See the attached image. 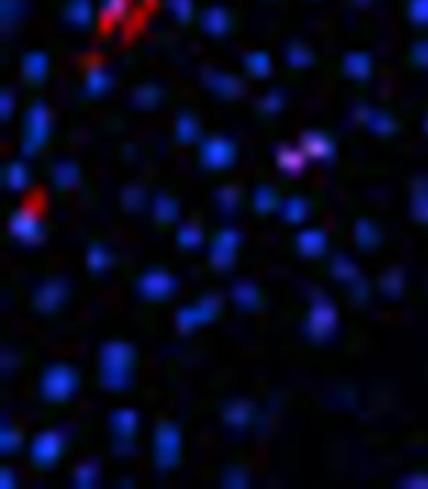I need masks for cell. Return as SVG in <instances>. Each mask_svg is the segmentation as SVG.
Listing matches in <instances>:
<instances>
[{
    "instance_id": "38",
    "label": "cell",
    "mask_w": 428,
    "mask_h": 489,
    "mask_svg": "<svg viewBox=\"0 0 428 489\" xmlns=\"http://www.w3.org/2000/svg\"><path fill=\"white\" fill-rule=\"evenodd\" d=\"M23 446V431L15 429L13 424H3V429H0V449H3V454H15L18 449Z\"/></svg>"
},
{
    "instance_id": "56",
    "label": "cell",
    "mask_w": 428,
    "mask_h": 489,
    "mask_svg": "<svg viewBox=\"0 0 428 489\" xmlns=\"http://www.w3.org/2000/svg\"><path fill=\"white\" fill-rule=\"evenodd\" d=\"M356 3H361V5H366V3H368V0H356Z\"/></svg>"
},
{
    "instance_id": "43",
    "label": "cell",
    "mask_w": 428,
    "mask_h": 489,
    "mask_svg": "<svg viewBox=\"0 0 428 489\" xmlns=\"http://www.w3.org/2000/svg\"><path fill=\"white\" fill-rule=\"evenodd\" d=\"M281 108H284V93L281 91H270L258 103V110H261L263 116H276V113H281Z\"/></svg>"
},
{
    "instance_id": "37",
    "label": "cell",
    "mask_w": 428,
    "mask_h": 489,
    "mask_svg": "<svg viewBox=\"0 0 428 489\" xmlns=\"http://www.w3.org/2000/svg\"><path fill=\"white\" fill-rule=\"evenodd\" d=\"M286 60H288V66L293 68H308L313 66V53L308 45L293 40V43L288 45V51H286Z\"/></svg>"
},
{
    "instance_id": "33",
    "label": "cell",
    "mask_w": 428,
    "mask_h": 489,
    "mask_svg": "<svg viewBox=\"0 0 428 489\" xmlns=\"http://www.w3.org/2000/svg\"><path fill=\"white\" fill-rule=\"evenodd\" d=\"M284 219L288 221V224H301V221L308 219V204H305L303 196L293 193V196L286 198L284 201Z\"/></svg>"
},
{
    "instance_id": "42",
    "label": "cell",
    "mask_w": 428,
    "mask_h": 489,
    "mask_svg": "<svg viewBox=\"0 0 428 489\" xmlns=\"http://www.w3.org/2000/svg\"><path fill=\"white\" fill-rule=\"evenodd\" d=\"M145 201V191L140 186H125L123 196H121V204L125 206V211H140Z\"/></svg>"
},
{
    "instance_id": "28",
    "label": "cell",
    "mask_w": 428,
    "mask_h": 489,
    "mask_svg": "<svg viewBox=\"0 0 428 489\" xmlns=\"http://www.w3.org/2000/svg\"><path fill=\"white\" fill-rule=\"evenodd\" d=\"M243 66H246V71L253 78H268L270 71H273V60H270V56L266 51H253L246 56Z\"/></svg>"
},
{
    "instance_id": "45",
    "label": "cell",
    "mask_w": 428,
    "mask_h": 489,
    "mask_svg": "<svg viewBox=\"0 0 428 489\" xmlns=\"http://www.w3.org/2000/svg\"><path fill=\"white\" fill-rule=\"evenodd\" d=\"M128 10V0H103L101 3V13L105 21H121Z\"/></svg>"
},
{
    "instance_id": "6",
    "label": "cell",
    "mask_w": 428,
    "mask_h": 489,
    "mask_svg": "<svg viewBox=\"0 0 428 489\" xmlns=\"http://www.w3.org/2000/svg\"><path fill=\"white\" fill-rule=\"evenodd\" d=\"M218 311H221V299H218L216 294H208V296H203V299L198 301V304H193V307H186L178 311V319H175V326H178V331H183V334H190L196 326H201V324H208L213 322L218 316Z\"/></svg>"
},
{
    "instance_id": "40",
    "label": "cell",
    "mask_w": 428,
    "mask_h": 489,
    "mask_svg": "<svg viewBox=\"0 0 428 489\" xmlns=\"http://www.w3.org/2000/svg\"><path fill=\"white\" fill-rule=\"evenodd\" d=\"M136 106H140V108H155L160 103V98H163V91H160L158 86H153V83H145V86L136 88Z\"/></svg>"
},
{
    "instance_id": "55",
    "label": "cell",
    "mask_w": 428,
    "mask_h": 489,
    "mask_svg": "<svg viewBox=\"0 0 428 489\" xmlns=\"http://www.w3.org/2000/svg\"><path fill=\"white\" fill-rule=\"evenodd\" d=\"M408 487H428V479H411V482H406Z\"/></svg>"
},
{
    "instance_id": "25",
    "label": "cell",
    "mask_w": 428,
    "mask_h": 489,
    "mask_svg": "<svg viewBox=\"0 0 428 489\" xmlns=\"http://www.w3.org/2000/svg\"><path fill=\"white\" fill-rule=\"evenodd\" d=\"M3 183H5V189L10 191H23L25 186L30 183V171L28 166L23 161H10L5 166V171H3Z\"/></svg>"
},
{
    "instance_id": "31",
    "label": "cell",
    "mask_w": 428,
    "mask_h": 489,
    "mask_svg": "<svg viewBox=\"0 0 428 489\" xmlns=\"http://www.w3.org/2000/svg\"><path fill=\"white\" fill-rule=\"evenodd\" d=\"M86 261H88V269H90V274L101 276V274H105V271H108V266H110V261H113V259H110L108 248L103 246V243H90Z\"/></svg>"
},
{
    "instance_id": "13",
    "label": "cell",
    "mask_w": 428,
    "mask_h": 489,
    "mask_svg": "<svg viewBox=\"0 0 428 489\" xmlns=\"http://www.w3.org/2000/svg\"><path fill=\"white\" fill-rule=\"evenodd\" d=\"M301 148L308 158L316 161H331L336 154V141L323 131H308L301 136Z\"/></svg>"
},
{
    "instance_id": "47",
    "label": "cell",
    "mask_w": 428,
    "mask_h": 489,
    "mask_svg": "<svg viewBox=\"0 0 428 489\" xmlns=\"http://www.w3.org/2000/svg\"><path fill=\"white\" fill-rule=\"evenodd\" d=\"M401 289H403V274L399 269H391L381 278V291L388 294V296H399Z\"/></svg>"
},
{
    "instance_id": "53",
    "label": "cell",
    "mask_w": 428,
    "mask_h": 489,
    "mask_svg": "<svg viewBox=\"0 0 428 489\" xmlns=\"http://www.w3.org/2000/svg\"><path fill=\"white\" fill-rule=\"evenodd\" d=\"M0 101H3V121H10V116H13V93L3 91Z\"/></svg>"
},
{
    "instance_id": "7",
    "label": "cell",
    "mask_w": 428,
    "mask_h": 489,
    "mask_svg": "<svg viewBox=\"0 0 428 489\" xmlns=\"http://www.w3.org/2000/svg\"><path fill=\"white\" fill-rule=\"evenodd\" d=\"M236 141L225 136H211L201 143V163L211 171H223L236 163Z\"/></svg>"
},
{
    "instance_id": "16",
    "label": "cell",
    "mask_w": 428,
    "mask_h": 489,
    "mask_svg": "<svg viewBox=\"0 0 428 489\" xmlns=\"http://www.w3.org/2000/svg\"><path fill=\"white\" fill-rule=\"evenodd\" d=\"M48 71H51L48 53L43 51L25 53V58H23V75H25V81L38 86V83H43L45 78H48Z\"/></svg>"
},
{
    "instance_id": "51",
    "label": "cell",
    "mask_w": 428,
    "mask_h": 489,
    "mask_svg": "<svg viewBox=\"0 0 428 489\" xmlns=\"http://www.w3.org/2000/svg\"><path fill=\"white\" fill-rule=\"evenodd\" d=\"M351 294H353V299H356L358 304H366V301H368V281L358 276L356 281L351 284Z\"/></svg>"
},
{
    "instance_id": "54",
    "label": "cell",
    "mask_w": 428,
    "mask_h": 489,
    "mask_svg": "<svg viewBox=\"0 0 428 489\" xmlns=\"http://www.w3.org/2000/svg\"><path fill=\"white\" fill-rule=\"evenodd\" d=\"M0 475H3V487H13V479H10V477H13V472H10V469H3V472H0Z\"/></svg>"
},
{
    "instance_id": "49",
    "label": "cell",
    "mask_w": 428,
    "mask_h": 489,
    "mask_svg": "<svg viewBox=\"0 0 428 489\" xmlns=\"http://www.w3.org/2000/svg\"><path fill=\"white\" fill-rule=\"evenodd\" d=\"M168 5L173 10V15L181 23H188L193 15V0H168Z\"/></svg>"
},
{
    "instance_id": "18",
    "label": "cell",
    "mask_w": 428,
    "mask_h": 489,
    "mask_svg": "<svg viewBox=\"0 0 428 489\" xmlns=\"http://www.w3.org/2000/svg\"><path fill=\"white\" fill-rule=\"evenodd\" d=\"M296 246L305 259H318L326 254V234L318 228H308L296 236Z\"/></svg>"
},
{
    "instance_id": "39",
    "label": "cell",
    "mask_w": 428,
    "mask_h": 489,
    "mask_svg": "<svg viewBox=\"0 0 428 489\" xmlns=\"http://www.w3.org/2000/svg\"><path fill=\"white\" fill-rule=\"evenodd\" d=\"M414 216L428 224V178L416 181L414 186Z\"/></svg>"
},
{
    "instance_id": "36",
    "label": "cell",
    "mask_w": 428,
    "mask_h": 489,
    "mask_svg": "<svg viewBox=\"0 0 428 489\" xmlns=\"http://www.w3.org/2000/svg\"><path fill=\"white\" fill-rule=\"evenodd\" d=\"M331 271L338 281H346V284H353L358 278V266L356 261H351L349 256H336L333 263H331Z\"/></svg>"
},
{
    "instance_id": "12",
    "label": "cell",
    "mask_w": 428,
    "mask_h": 489,
    "mask_svg": "<svg viewBox=\"0 0 428 489\" xmlns=\"http://www.w3.org/2000/svg\"><path fill=\"white\" fill-rule=\"evenodd\" d=\"M68 299V284L63 278H48L36 289V296H33V304H36L38 311L43 314H55Z\"/></svg>"
},
{
    "instance_id": "52",
    "label": "cell",
    "mask_w": 428,
    "mask_h": 489,
    "mask_svg": "<svg viewBox=\"0 0 428 489\" xmlns=\"http://www.w3.org/2000/svg\"><path fill=\"white\" fill-rule=\"evenodd\" d=\"M225 477H236V479H223L225 487H246V484H248L246 472H243V469H238V467L228 469V475H225Z\"/></svg>"
},
{
    "instance_id": "41",
    "label": "cell",
    "mask_w": 428,
    "mask_h": 489,
    "mask_svg": "<svg viewBox=\"0 0 428 489\" xmlns=\"http://www.w3.org/2000/svg\"><path fill=\"white\" fill-rule=\"evenodd\" d=\"M98 477H101V469L95 462H83L75 467V484L78 487H93L98 482Z\"/></svg>"
},
{
    "instance_id": "8",
    "label": "cell",
    "mask_w": 428,
    "mask_h": 489,
    "mask_svg": "<svg viewBox=\"0 0 428 489\" xmlns=\"http://www.w3.org/2000/svg\"><path fill=\"white\" fill-rule=\"evenodd\" d=\"M63 446H66V442H63L60 431H40V434H36L33 444H30V460H33L38 469H48L60 460Z\"/></svg>"
},
{
    "instance_id": "1",
    "label": "cell",
    "mask_w": 428,
    "mask_h": 489,
    "mask_svg": "<svg viewBox=\"0 0 428 489\" xmlns=\"http://www.w3.org/2000/svg\"><path fill=\"white\" fill-rule=\"evenodd\" d=\"M136 366V349L128 342H108L103 344L98 369H101V384L108 392H123L131 384V374Z\"/></svg>"
},
{
    "instance_id": "48",
    "label": "cell",
    "mask_w": 428,
    "mask_h": 489,
    "mask_svg": "<svg viewBox=\"0 0 428 489\" xmlns=\"http://www.w3.org/2000/svg\"><path fill=\"white\" fill-rule=\"evenodd\" d=\"M408 15L416 25H428V0H411L408 3Z\"/></svg>"
},
{
    "instance_id": "11",
    "label": "cell",
    "mask_w": 428,
    "mask_h": 489,
    "mask_svg": "<svg viewBox=\"0 0 428 489\" xmlns=\"http://www.w3.org/2000/svg\"><path fill=\"white\" fill-rule=\"evenodd\" d=\"M240 243V234L233 231V228H223L218 231L216 239H213V248H211V263L213 269L218 271H228L236 263V251H238Z\"/></svg>"
},
{
    "instance_id": "5",
    "label": "cell",
    "mask_w": 428,
    "mask_h": 489,
    "mask_svg": "<svg viewBox=\"0 0 428 489\" xmlns=\"http://www.w3.org/2000/svg\"><path fill=\"white\" fill-rule=\"evenodd\" d=\"M336 324H338V316H336L333 301L323 294L316 296L311 311H308V319H305V334L311 336L313 342H326L336 331Z\"/></svg>"
},
{
    "instance_id": "27",
    "label": "cell",
    "mask_w": 428,
    "mask_h": 489,
    "mask_svg": "<svg viewBox=\"0 0 428 489\" xmlns=\"http://www.w3.org/2000/svg\"><path fill=\"white\" fill-rule=\"evenodd\" d=\"M253 208L255 213H273L276 208H281V193H278L273 186H261V189H255L253 193Z\"/></svg>"
},
{
    "instance_id": "26",
    "label": "cell",
    "mask_w": 428,
    "mask_h": 489,
    "mask_svg": "<svg viewBox=\"0 0 428 489\" xmlns=\"http://www.w3.org/2000/svg\"><path fill=\"white\" fill-rule=\"evenodd\" d=\"M80 181V168L75 161H60L53 168V183L58 186L60 191H68L73 186H78Z\"/></svg>"
},
{
    "instance_id": "15",
    "label": "cell",
    "mask_w": 428,
    "mask_h": 489,
    "mask_svg": "<svg viewBox=\"0 0 428 489\" xmlns=\"http://www.w3.org/2000/svg\"><path fill=\"white\" fill-rule=\"evenodd\" d=\"M201 25H203V30L208 33V36L223 38V36H228V30L233 28L231 13L221 5H213L201 15Z\"/></svg>"
},
{
    "instance_id": "21",
    "label": "cell",
    "mask_w": 428,
    "mask_h": 489,
    "mask_svg": "<svg viewBox=\"0 0 428 489\" xmlns=\"http://www.w3.org/2000/svg\"><path fill=\"white\" fill-rule=\"evenodd\" d=\"M343 71L353 81H368L370 71H373V60L368 53H349L343 58Z\"/></svg>"
},
{
    "instance_id": "9",
    "label": "cell",
    "mask_w": 428,
    "mask_h": 489,
    "mask_svg": "<svg viewBox=\"0 0 428 489\" xmlns=\"http://www.w3.org/2000/svg\"><path fill=\"white\" fill-rule=\"evenodd\" d=\"M10 234L23 243H40L45 239V228L33 208H18L10 216Z\"/></svg>"
},
{
    "instance_id": "19",
    "label": "cell",
    "mask_w": 428,
    "mask_h": 489,
    "mask_svg": "<svg viewBox=\"0 0 428 489\" xmlns=\"http://www.w3.org/2000/svg\"><path fill=\"white\" fill-rule=\"evenodd\" d=\"M253 404L248 402V399H236V402H228L223 409V422L240 429V427H248V424L253 422Z\"/></svg>"
},
{
    "instance_id": "35",
    "label": "cell",
    "mask_w": 428,
    "mask_h": 489,
    "mask_svg": "<svg viewBox=\"0 0 428 489\" xmlns=\"http://www.w3.org/2000/svg\"><path fill=\"white\" fill-rule=\"evenodd\" d=\"M178 246L186 248V251H193V248H198L201 243H203V228L198 226V224H183L181 228H178Z\"/></svg>"
},
{
    "instance_id": "22",
    "label": "cell",
    "mask_w": 428,
    "mask_h": 489,
    "mask_svg": "<svg viewBox=\"0 0 428 489\" xmlns=\"http://www.w3.org/2000/svg\"><path fill=\"white\" fill-rule=\"evenodd\" d=\"M66 21L75 28L93 25V3L90 0H71L66 5Z\"/></svg>"
},
{
    "instance_id": "32",
    "label": "cell",
    "mask_w": 428,
    "mask_h": 489,
    "mask_svg": "<svg viewBox=\"0 0 428 489\" xmlns=\"http://www.w3.org/2000/svg\"><path fill=\"white\" fill-rule=\"evenodd\" d=\"M356 243L363 248V251H373V248L381 243V231H378L376 224L370 221H358L356 224Z\"/></svg>"
},
{
    "instance_id": "57",
    "label": "cell",
    "mask_w": 428,
    "mask_h": 489,
    "mask_svg": "<svg viewBox=\"0 0 428 489\" xmlns=\"http://www.w3.org/2000/svg\"><path fill=\"white\" fill-rule=\"evenodd\" d=\"M426 131H428V118H426Z\"/></svg>"
},
{
    "instance_id": "23",
    "label": "cell",
    "mask_w": 428,
    "mask_h": 489,
    "mask_svg": "<svg viewBox=\"0 0 428 489\" xmlns=\"http://www.w3.org/2000/svg\"><path fill=\"white\" fill-rule=\"evenodd\" d=\"M110 86H113V78H110V73L105 71L103 66H93L88 68V75H86V91L90 98H101V95H105L110 91Z\"/></svg>"
},
{
    "instance_id": "30",
    "label": "cell",
    "mask_w": 428,
    "mask_h": 489,
    "mask_svg": "<svg viewBox=\"0 0 428 489\" xmlns=\"http://www.w3.org/2000/svg\"><path fill=\"white\" fill-rule=\"evenodd\" d=\"M201 136V126H198L196 116L193 113H181L178 121H175V139L181 143H193Z\"/></svg>"
},
{
    "instance_id": "20",
    "label": "cell",
    "mask_w": 428,
    "mask_h": 489,
    "mask_svg": "<svg viewBox=\"0 0 428 489\" xmlns=\"http://www.w3.org/2000/svg\"><path fill=\"white\" fill-rule=\"evenodd\" d=\"M305 158H308V156L303 154V148H301V146H298V148L284 146V148H278L276 166L281 168V171H284L286 176H298L301 171H303Z\"/></svg>"
},
{
    "instance_id": "14",
    "label": "cell",
    "mask_w": 428,
    "mask_h": 489,
    "mask_svg": "<svg viewBox=\"0 0 428 489\" xmlns=\"http://www.w3.org/2000/svg\"><path fill=\"white\" fill-rule=\"evenodd\" d=\"M203 81H205V86L211 88L213 93L221 95V98H225V101H233V98L243 95V83H240L233 73H223V71H205Z\"/></svg>"
},
{
    "instance_id": "2",
    "label": "cell",
    "mask_w": 428,
    "mask_h": 489,
    "mask_svg": "<svg viewBox=\"0 0 428 489\" xmlns=\"http://www.w3.org/2000/svg\"><path fill=\"white\" fill-rule=\"evenodd\" d=\"M80 387V377L71 364H51L40 379V394L48 402H68Z\"/></svg>"
},
{
    "instance_id": "44",
    "label": "cell",
    "mask_w": 428,
    "mask_h": 489,
    "mask_svg": "<svg viewBox=\"0 0 428 489\" xmlns=\"http://www.w3.org/2000/svg\"><path fill=\"white\" fill-rule=\"evenodd\" d=\"M0 5H3V28L10 30V28L15 25V23L21 21L23 3H21V0H3Z\"/></svg>"
},
{
    "instance_id": "24",
    "label": "cell",
    "mask_w": 428,
    "mask_h": 489,
    "mask_svg": "<svg viewBox=\"0 0 428 489\" xmlns=\"http://www.w3.org/2000/svg\"><path fill=\"white\" fill-rule=\"evenodd\" d=\"M233 299L238 304L240 309H246V311H255V309H261L263 304V296L258 291V286L255 284H248V281H240V284L233 286Z\"/></svg>"
},
{
    "instance_id": "50",
    "label": "cell",
    "mask_w": 428,
    "mask_h": 489,
    "mask_svg": "<svg viewBox=\"0 0 428 489\" xmlns=\"http://www.w3.org/2000/svg\"><path fill=\"white\" fill-rule=\"evenodd\" d=\"M411 60H414L418 68H428V38L416 40L414 48H411Z\"/></svg>"
},
{
    "instance_id": "17",
    "label": "cell",
    "mask_w": 428,
    "mask_h": 489,
    "mask_svg": "<svg viewBox=\"0 0 428 489\" xmlns=\"http://www.w3.org/2000/svg\"><path fill=\"white\" fill-rule=\"evenodd\" d=\"M110 427H113L116 439H128V442H131L140 427L138 412H136V409H116V412L110 414Z\"/></svg>"
},
{
    "instance_id": "3",
    "label": "cell",
    "mask_w": 428,
    "mask_h": 489,
    "mask_svg": "<svg viewBox=\"0 0 428 489\" xmlns=\"http://www.w3.org/2000/svg\"><path fill=\"white\" fill-rule=\"evenodd\" d=\"M51 110L40 101H36L25 113V136H23V154L33 156L51 139Z\"/></svg>"
},
{
    "instance_id": "46",
    "label": "cell",
    "mask_w": 428,
    "mask_h": 489,
    "mask_svg": "<svg viewBox=\"0 0 428 489\" xmlns=\"http://www.w3.org/2000/svg\"><path fill=\"white\" fill-rule=\"evenodd\" d=\"M216 196H218L221 208H225V211H236V206L240 204V193L236 186H221V189L216 191Z\"/></svg>"
},
{
    "instance_id": "29",
    "label": "cell",
    "mask_w": 428,
    "mask_h": 489,
    "mask_svg": "<svg viewBox=\"0 0 428 489\" xmlns=\"http://www.w3.org/2000/svg\"><path fill=\"white\" fill-rule=\"evenodd\" d=\"M178 201L173 196H168V193H160L155 198V206H153V213H155V221H158L160 226H168V224H173L178 219Z\"/></svg>"
},
{
    "instance_id": "10",
    "label": "cell",
    "mask_w": 428,
    "mask_h": 489,
    "mask_svg": "<svg viewBox=\"0 0 428 489\" xmlns=\"http://www.w3.org/2000/svg\"><path fill=\"white\" fill-rule=\"evenodd\" d=\"M175 286H178V281H175L166 269H151L140 276L138 291L143 294L148 301H163V299H171Z\"/></svg>"
},
{
    "instance_id": "34",
    "label": "cell",
    "mask_w": 428,
    "mask_h": 489,
    "mask_svg": "<svg viewBox=\"0 0 428 489\" xmlns=\"http://www.w3.org/2000/svg\"><path fill=\"white\" fill-rule=\"evenodd\" d=\"M366 123H368L370 131L378 133V136H391V133H396V128H399L396 118H393L391 113H386V110H373Z\"/></svg>"
},
{
    "instance_id": "4",
    "label": "cell",
    "mask_w": 428,
    "mask_h": 489,
    "mask_svg": "<svg viewBox=\"0 0 428 489\" xmlns=\"http://www.w3.org/2000/svg\"><path fill=\"white\" fill-rule=\"evenodd\" d=\"M153 454L160 472H168L181 462V429L173 422H158L153 437Z\"/></svg>"
}]
</instances>
